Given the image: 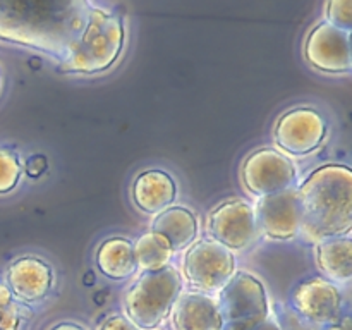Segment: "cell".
Listing matches in <instances>:
<instances>
[{
	"label": "cell",
	"mask_w": 352,
	"mask_h": 330,
	"mask_svg": "<svg viewBox=\"0 0 352 330\" xmlns=\"http://www.w3.org/2000/svg\"><path fill=\"white\" fill-rule=\"evenodd\" d=\"M215 298L227 330H254L272 315L267 285L251 272H237Z\"/></svg>",
	"instance_id": "5"
},
{
	"label": "cell",
	"mask_w": 352,
	"mask_h": 330,
	"mask_svg": "<svg viewBox=\"0 0 352 330\" xmlns=\"http://www.w3.org/2000/svg\"><path fill=\"white\" fill-rule=\"evenodd\" d=\"M298 191L301 232L309 243L351 234L352 170L342 164L315 168Z\"/></svg>",
	"instance_id": "2"
},
{
	"label": "cell",
	"mask_w": 352,
	"mask_h": 330,
	"mask_svg": "<svg viewBox=\"0 0 352 330\" xmlns=\"http://www.w3.org/2000/svg\"><path fill=\"white\" fill-rule=\"evenodd\" d=\"M98 330H138L124 313H116L100 323Z\"/></svg>",
	"instance_id": "25"
},
{
	"label": "cell",
	"mask_w": 352,
	"mask_h": 330,
	"mask_svg": "<svg viewBox=\"0 0 352 330\" xmlns=\"http://www.w3.org/2000/svg\"><path fill=\"white\" fill-rule=\"evenodd\" d=\"M315 260L322 277L340 285L352 277V239L351 234L329 237L315 244Z\"/></svg>",
	"instance_id": "17"
},
{
	"label": "cell",
	"mask_w": 352,
	"mask_h": 330,
	"mask_svg": "<svg viewBox=\"0 0 352 330\" xmlns=\"http://www.w3.org/2000/svg\"><path fill=\"white\" fill-rule=\"evenodd\" d=\"M131 198L140 212L158 215L174 206L177 199V182L168 172L160 168L143 170L134 179Z\"/></svg>",
	"instance_id": "15"
},
{
	"label": "cell",
	"mask_w": 352,
	"mask_h": 330,
	"mask_svg": "<svg viewBox=\"0 0 352 330\" xmlns=\"http://www.w3.org/2000/svg\"><path fill=\"white\" fill-rule=\"evenodd\" d=\"M236 274V254L215 241L195 243L186 250L181 275L189 291L217 296Z\"/></svg>",
	"instance_id": "6"
},
{
	"label": "cell",
	"mask_w": 352,
	"mask_h": 330,
	"mask_svg": "<svg viewBox=\"0 0 352 330\" xmlns=\"http://www.w3.org/2000/svg\"><path fill=\"white\" fill-rule=\"evenodd\" d=\"M98 270L110 280H127L138 272L133 241L124 236H112L103 241L95 254Z\"/></svg>",
	"instance_id": "18"
},
{
	"label": "cell",
	"mask_w": 352,
	"mask_h": 330,
	"mask_svg": "<svg viewBox=\"0 0 352 330\" xmlns=\"http://www.w3.org/2000/svg\"><path fill=\"white\" fill-rule=\"evenodd\" d=\"M254 330H282V327H280V323H278L277 316L270 315L267 320H265V322H261Z\"/></svg>",
	"instance_id": "27"
},
{
	"label": "cell",
	"mask_w": 352,
	"mask_h": 330,
	"mask_svg": "<svg viewBox=\"0 0 352 330\" xmlns=\"http://www.w3.org/2000/svg\"><path fill=\"white\" fill-rule=\"evenodd\" d=\"M153 232L160 234L168 244L172 251H186L196 243V237L199 234L198 217L188 206H170L162 213L155 215L151 222Z\"/></svg>",
	"instance_id": "16"
},
{
	"label": "cell",
	"mask_w": 352,
	"mask_h": 330,
	"mask_svg": "<svg viewBox=\"0 0 352 330\" xmlns=\"http://www.w3.org/2000/svg\"><path fill=\"white\" fill-rule=\"evenodd\" d=\"M174 330H223L222 313L215 296L182 291L170 313Z\"/></svg>",
	"instance_id": "14"
},
{
	"label": "cell",
	"mask_w": 352,
	"mask_h": 330,
	"mask_svg": "<svg viewBox=\"0 0 352 330\" xmlns=\"http://www.w3.org/2000/svg\"><path fill=\"white\" fill-rule=\"evenodd\" d=\"M325 23L342 31H352V2L351 0H332L323 6Z\"/></svg>",
	"instance_id": "22"
},
{
	"label": "cell",
	"mask_w": 352,
	"mask_h": 330,
	"mask_svg": "<svg viewBox=\"0 0 352 330\" xmlns=\"http://www.w3.org/2000/svg\"><path fill=\"white\" fill-rule=\"evenodd\" d=\"M88 2H0V40L64 58L88 19Z\"/></svg>",
	"instance_id": "1"
},
{
	"label": "cell",
	"mask_w": 352,
	"mask_h": 330,
	"mask_svg": "<svg viewBox=\"0 0 352 330\" xmlns=\"http://www.w3.org/2000/svg\"><path fill=\"white\" fill-rule=\"evenodd\" d=\"M223 330H227V329H223Z\"/></svg>",
	"instance_id": "29"
},
{
	"label": "cell",
	"mask_w": 352,
	"mask_h": 330,
	"mask_svg": "<svg viewBox=\"0 0 352 330\" xmlns=\"http://www.w3.org/2000/svg\"><path fill=\"white\" fill-rule=\"evenodd\" d=\"M253 208L260 236L274 241H287L301 232V208L296 188L256 199Z\"/></svg>",
	"instance_id": "12"
},
{
	"label": "cell",
	"mask_w": 352,
	"mask_h": 330,
	"mask_svg": "<svg viewBox=\"0 0 352 330\" xmlns=\"http://www.w3.org/2000/svg\"><path fill=\"white\" fill-rule=\"evenodd\" d=\"M241 181L251 196L261 199L294 189L298 168L277 148H260L251 151L241 165Z\"/></svg>",
	"instance_id": "7"
},
{
	"label": "cell",
	"mask_w": 352,
	"mask_h": 330,
	"mask_svg": "<svg viewBox=\"0 0 352 330\" xmlns=\"http://www.w3.org/2000/svg\"><path fill=\"white\" fill-rule=\"evenodd\" d=\"M210 241H215L229 251L250 250L260 237L254 208L243 198H232L220 203L208 215Z\"/></svg>",
	"instance_id": "9"
},
{
	"label": "cell",
	"mask_w": 352,
	"mask_h": 330,
	"mask_svg": "<svg viewBox=\"0 0 352 330\" xmlns=\"http://www.w3.org/2000/svg\"><path fill=\"white\" fill-rule=\"evenodd\" d=\"M352 323H351V316L349 313H344L342 318L337 320L336 323H330V325L322 327V330H351Z\"/></svg>",
	"instance_id": "26"
},
{
	"label": "cell",
	"mask_w": 352,
	"mask_h": 330,
	"mask_svg": "<svg viewBox=\"0 0 352 330\" xmlns=\"http://www.w3.org/2000/svg\"><path fill=\"white\" fill-rule=\"evenodd\" d=\"M23 322V308L14 299L3 282H0V330H19Z\"/></svg>",
	"instance_id": "21"
},
{
	"label": "cell",
	"mask_w": 352,
	"mask_h": 330,
	"mask_svg": "<svg viewBox=\"0 0 352 330\" xmlns=\"http://www.w3.org/2000/svg\"><path fill=\"white\" fill-rule=\"evenodd\" d=\"M182 289V275L174 265L143 272L124 296V315L138 330H157L170 318Z\"/></svg>",
	"instance_id": "4"
},
{
	"label": "cell",
	"mask_w": 352,
	"mask_h": 330,
	"mask_svg": "<svg viewBox=\"0 0 352 330\" xmlns=\"http://www.w3.org/2000/svg\"><path fill=\"white\" fill-rule=\"evenodd\" d=\"M329 134L325 116L315 107H296L278 117L274 141L278 151L289 158H305L323 146Z\"/></svg>",
	"instance_id": "8"
},
{
	"label": "cell",
	"mask_w": 352,
	"mask_h": 330,
	"mask_svg": "<svg viewBox=\"0 0 352 330\" xmlns=\"http://www.w3.org/2000/svg\"><path fill=\"white\" fill-rule=\"evenodd\" d=\"M23 175V164L16 151L0 148V195L14 191Z\"/></svg>",
	"instance_id": "20"
},
{
	"label": "cell",
	"mask_w": 352,
	"mask_h": 330,
	"mask_svg": "<svg viewBox=\"0 0 352 330\" xmlns=\"http://www.w3.org/2000/svg\"><path fill=\"white\" fill-rule=\"evenodd\" d=\"M305 58L313 69L325 74H347L352 69L351 33L322 21L306 38Z\"/></svg>",
	"instance_id": "11"
},
{
	"label": "cell",
	"mask_w": 352,
	"mask_h": 330,
	"mask_svg": "<svg viewBox=\"0 0 352 330\" xmlns=\"http://www.w3.org/2000/svg\"><path fill=\"white\" fill-rule=\"evenodd\" d=\"M126 43V24L120 14L89 3L88 19L78 40L60 60L64 72L100 74L109 71L122 54Z\"/></svg>",
	"instance_id": "3"
},
{
	"label": "cell",
	"mask_w": 352,
	"mask_h": 330,
	"mask_svg": "<svg viewBox=\"0 0 352 330\" xmlns=\"http://www.w3.org/2000/svg\"><path fill=\"white\" fill-rule=\"evenodd\" d=\"M6 285L17 302L36 305L54 287V270L50 263L38 256H21L9 265Z\"/></svg>",
	"instance_id": "13"
},
{
	"label": "cell",
	"mask_w": 352,
	"mask_h": 330,
	"mask_svg": "<svg viewBox=\"0 0 352 330\" xmlns=\"http://www.w3.org/2000/svg\"><path fill=\"white\" fill-rule=\"evenodd\" d=\"M292 311L316 327H325L342 318L344 294L333 282L322 275L302 278L291 296Z\"/></svg>",
	"instance_id": "10"
},
{
	"label": "cell",
	"mask_w": 352,
	"mask_h": 330,
	"mask_svg": "<svg viewBox=\"0 0 352 330\" xmlns=\"http://www.w3.org/2000/svg\"><path fill=\"white\" fill-rule=\"evenodd\" d=\"M133 244L138 268H141L143 272L164 270L172 265V258L175 253L160 234L148 230V232L141 234Z\"/></svg>",
	"instance_id": "19"
},
{
	"label": "cell",
	"mask_w": 352,
	"mask_h": 330,
	"mask_svg": "<svg viewBox=\"0 0 352 330\" xmlns=\"http://www.w3.org/2000/svg\"><path fill=\"white\" fill-rule=\"evenodd\" d=\"M23 168H24V172H26L28 177H31V179L40 177V175L43 174V172L48 168L47 157H45V155H41V153L31 155V157L28 158L26 162H24Z\"/></svg>",
	"instance_id": "24"
},
{
	"label": "cell",
	"mask_w": 352,
	"mask_h": 330,
	"mask_svg": "<svg viewBox=\"0 0 352 330\" xmlns=\"http://www.w3.org/2000/svg\"><path fill=\"white\" fill-rule=\"evenodd\" d=\"M52 330H86L85 327L79 325V323H72V322H64L55 325Z\"/></svg>",
	"instance_id": "28"
},
{
	"label": "cell",
	"mask_w": 352,
	"mask_h": 330,
	"mask_svg": "<svg viewBox=\"0 0 352 330\" xmlns=\"http://www.w3.org/2000/svg\"><path fill=\"white\" fill-rule=\"evenodd\" d=\"M282 330H322V327H316L313 323L306 322L301 316L296 315L292 309H287L282 316V320H278Z\"/></svg>",
	"instance_id": "23"
}]
</instances>
